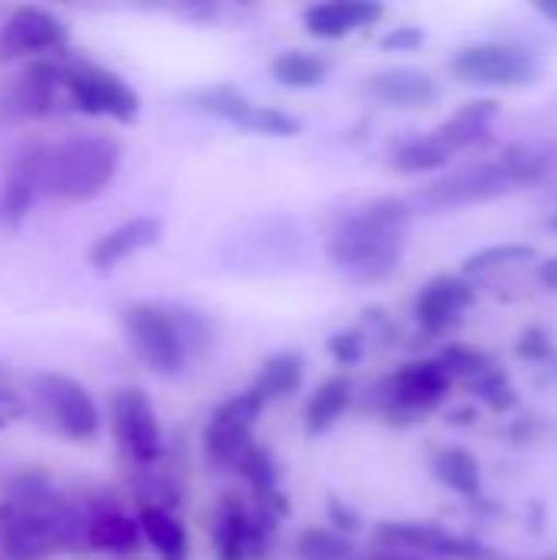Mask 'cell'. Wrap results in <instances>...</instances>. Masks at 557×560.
<instances>
[{
	"mask_svg": "<svg viewBox=\"0 0 557 560\" xmlns=\"http://www.w3.org/2000/svg\"><path fill=\"white\" fill-rule=\"evenodd\" d=\"M36 203H39V194L33 180L16 164H10L7 177L0 180V223H7L10 230H20Z\"/></svg>",
	"mask_w": 557,
	"mask_h": 560,
	"instance_id": "cell-30",
	"label": "cell"
},
{
	"mask_svg": "<svg viewBox=\"0 0 557 560\" xmlns=\"http://www.w3.org/2000/svg\"><path fill=\"white\" fill-rule=\"evenodd\" d=\"M473 394H476L483 404H489V410H496V413H509V410L519 404V397H515V390H512V381H509V374H506L499 364L489 368L483 377L473 381Z\"/></svg>",
	"mask_w": 557,
	"mask_h": 560,
	"instance_id": "cell-35",
	"label": "cell"
},
{
	"mask_svg": "<svg viewBox=\"0 0 557 560\" xmlns=\"http://www.w3.org/2000/svg\"><path fill=\"white\" fill-rule=\"evenodd\" d=\"M499 112H502V105H499L496 98H473V102L460 105V108H456L440 128H433V131H437V138L450 148V154L456 158L460 151H469V148H476V144H483V141L489 138V131H492Z\"/></svg>",
	"mask_w": 557,
	"mask_h": 560,
	"instance_id": "cell-23",
	"label": "cell"
},
{
	"mask_svg": "<svg viewBox=\"0 0 557 560\" xmlns=\"http://www.w3.org/2000/svg\"><path fill=\"white\" fill-rule=\"evenodd\" d=\"M295 558L299 560H361V551L351 538L332 532V528H302L295 538Z\"/></svg>",
	"mask_w": 557,
	"mask_h": 560,
	"instance_id": "cell-31",
	"label": "cell"
},
{
	"mask_svg": "<svg viewBox=\"0 0 557 560\" xmlns=\"http://www.w3.org/2000/svg\"><path fill=\"white\" fill-rule=\"evenodd\" d=\"M414 203L404 197H374L338 217L328 236V262L355 282H381L397 272L410 240Z\"/></svg>",
	"mask_w": 557,
	"mask_h": 560,
	"instance_id": "cell-3",
	"label": "cell"
},
{
	"mask_svg": "<svg viewBox=\"0 0 557 560\" xmlns=\"http://www.w3.org/2000/svg\"><path fill=\"white\" fill-rule=\"evenodd\" d=\"M535 13H542L545 20L557 23V0H538V3H535Z\"/></svg>",
	"mask_w": 557,
	"mask_h": 560,
	"instance_id": "cell-42",
	"label": "cell"
},
{
	"mask_svg": "<svg viewBox=\"0 0 557 560\" xmlns=\"http://www.w3.org/2000/svg\"><path fill=\"white\" fill-rule=\"evenodd\" d=\"M364 95L387 108H430L440 98V82L420 66H387L364 79Z\"/></svg>",
	"mask_w": 557,
	"mask_h": 560,
	"instance_id": "cell-17",
	"label": "cell"
},
{
	"mask_svg": "<svg viewBox=\"0 0 557 560\" xmlns=\"http://www.w3.org/2000/svg\"><path fill=\"white\" fill-rule=\"evenodd\" d=\"M82 545L95 555L128 558L141 548V528L131 512L118 502H89L82 515Z\"/></svg>",
	"mask_w": 557,
	"mask_h": 560,
	"instance_id": "cell-16",
	"label": "cell"
},
{
	"mask_svg": "<svg viewBox=\"0 0 557 560\" xmlns=\"http://www.w3.org/2000/svg\"><path fill=\"white\" fill-rule=\"evenodd\" d=\"M355 404V381L348 374H332L325 377L305 400V410H302V427H305V436L318 440L325 433H332L341 417L348 413V407Z\"/></svg>",
	"mask_w": 557,
	"mask_h": 560,
	"instance_id": "cell-22",
	"label": "cell"
},
{
	"mask_svg": "<svg viewBox=\"0 0 557 560\" xmlns=\"http://www.w3.org/2000/svg\"><path fill=\"white\" fill-rule=\"evenodd\" d=\"M240 131L246 135H263V138H295L302 135V121L282 108H272V105H259L253 102L240 121Z\"/></svg>",
	"mask_w": 557,
	"mask_h": 560,
	"instance_id": "cell-33",
	"label": "cell"
},
{
	"mask_svg": "<svg viewBox=\"0 0 557 560\" xmlns=\"http://www.w3.org/2000/svg\"><path fill=\"white\" fill-rule=\"evenodd\" d=\"M213 560H253V509L240 492H223L210 518Z\"/></svg>",
	"mask_w": 557,
	"mask_h": 560,
	"instance_id": "cell-20",
	"label": "cell"
},
{
	"mask_svg": "<svg viewBox=\"0 0 557 560\" xmlns=\"http://www.w3.org/2000/svg\"><path fill=\"white\" fill-rule=\"evenodd\" d=\"M328 525H332V532H338L345 538H355L364 522L345 499H328Z\"/></svg>",
	"mask_w": 557,
	"mask_h": 560,
	"instance_id": "cell-39",
	"label": "cell"
},
{
	"mask_svg": "<svg viewBox=\"0 0 557 560\" xmlns=\"http://www.w3.org/2000/svg\"><path fill=\"white\" fill-rule=\"evenodd\" d=\"M26 413V400L13 390H0V430Z\"/></svg>",
	"mask_w": 557,
	"mask_h": 560,
	"instance_id": "cell-40",
	"label": "cell"
},
{
	"mask_svg": "<svg viewBox=\"0 0 557 560\" xmlns=\"http://www.w3.org/2000/svg\"><path fill=\"white\" fill-rule=\"evenodd\" d=\"M128 351L158 377H177L190 364L171 302H128L118 312Z\"/></svg>",
	"mask_w": 557,
	"mask_h": 560,
	"instance_id": "cell-7",
	"label": "cell"
},
{
	"mask_svg": "<svg viewBox=\"0 0 557 560\" xmlns=\"http://www.w3.org/2000/svg\"><path fill=\"white\" fill-rule=\"evenodd\" d=\"M374 548L440 560H509L502 551L433 522H381L374 528Z\"/></svg>",
	"mask_w": 557,
	"mask_h": 560,
	"instance_id": "cell-13",
	"label": "cell"
},
{
	"mask_svg": "<svg viewBox=\"0 0 557 560\" xmlns=\"http://www.w3.org/2000/svg\"><path fill=\"white\" fill-rule=\"evenodd\" d=\"M72 30L69 23L39 3L13 7L0 23V66L69 56Z\"/></svg>",
	"mask_w": 557,
	"mask_h": 560,
	"instance_id": "cell-11",
	"label": "cell"
},
{
	"mask_svg": "<svg viewBox=\"0 0 557 560\" xmlns=\"http://www.w3.org/2000/svg\"><path fill=\"white\" fill-rule=\"evenodd\" d=\"M13 164L33 180L39 200L89 203L115 184L125 164V144L115 135L79 131L30 144L13 158Z\"/></svg>",
	"mask_w": 557,
	"mask_h": 560,
	"instance_id": "cell-2",
	"label": "cell"
},
{
	"mask_svg": "<svg viewBox=\"0 0 557 560\" xmlns=\"http://www.w3.org/2000/svg\"><path fill=\"white\" fill-rule=\"evenodd\" d=\"M62 95L72 105V112L85 118H108L115 125H135L141 112V95L112 69L82 59V56H62Z\"/></svg>",
	"mask_w": 557,
	"mask_h": 560,
	"instance_id": "cell-5",
	"label": "cell"
},
{
	"mask_svg": "<svg viewBox=\"0 0 557 560\" xmlns=\"http://www.w3.org/2000/svg\"><path fill=\"white\" fill-rule=\"evenodd\" d=\"M161 236H164V223H161L158 217H151V213H138V217H131V220H125V223L105 230V233L89 246V266H92V272L108 276V272H115L125 259H131V256H138V253L158 246Z\"/></svg>",
	"mask_w": 557,
	"mask_h": 560,
	"instance_id": "cell-18",
	"label": "cell"
},
{
	"mask_svg": "<svg viewBox=\"0 0 557 560\" xmlns=\"http://www.w3.org/2000/svg\"><path fill=\"white\" fill-rule=\"evenodd\" d=\"M450 387L453 377L437 358L407 361L378 384L374 407L387 417V423H417L420 417L443 407Z\"/></svg>",
	"mask_w": 557,
	"mask_h": 560,
	"instance_id": "cell-9",
	"label": "cell"
},
{
	"mask_svg": "<svg viewBox=\"0 0 557 560\" xmlns=\"http://www.w3.org/2000/svg\"><path fill=\"white\" fill-rule=\"evenodd\" d=\"M302 384H305V354L302 351H279L259 364L250 390L269 407L276 400H289L292 394H299Z\"/></svg>",
	"mask_w": 557,
	"mask_h": 560,
	"instance_id": "cell-24",
	"label": "cell"
},
{
	"mask_svg": "<svg viewBox=\"0 0 557 560\" xmlns=\"http://www.w3.org/2000/svg\"><path fill=\"white\" fill-rule=\"evenodd\" d=\"M171 312H174L181 341H184V348H187V358H190V361L207 358L210 348H213V341H217L213 322H210L200 308H190V305H181V302H171Z\"/></svg>",
	"mask_w": 557,
	"mask_h": 560,
	"instance_id": "cell-32",
	"label": "cell"
},
{
	"mask_svg": "<svg viewBox=\"0 0 557 560\" xmlns=\"http://www.w3.org/2000/svg\"><path fill=\"white\" fill-rule=\"evenodd\" d=\"M269 75L292 92L318 89L332 75V59L315 49H282L269 59Z\"/></svg>",
	"mask_w": 557,
	"mask_h": 560,
	"instance_id": "cell-27",
	"label": "cell"
},
{
	"mask_svg": "<svg viewBox=\"0 0 557 560\" xmlns=\"http://www.w3.org/2000/svg\"><path fill=\"white\" fill-rule=\"evenodd\" d=\"M138 528H141V541L151 545V551L158 560H190V535L187 525L158 505H141L138 509Z\"/></svg>",
	"mask_w": 557,
	"mask_h": 560,
	"instance_id": "cell-25",
	"label": "cell"
},
{
	"mask_svg": "<svg viewBox=\"0 0 557 560\" xmlns=\"http://www.w3.org/2000/svg\"><path fill=\"white\" fill-rule=\"evenodd\" d=\"M535 256H538V249L532 243H492V246H483V249L469 253L463 259L460 276L463 279H479V276H489V272H499V269H509V266H519V262H532Z\"/></svg>",
	"mask_w": 557,
	"mask_h": 560,
	"instance_id": "cell-29",
	"label": "cell"
},
{
	"mask_svg": "<svg viewBox=\"0 0 557 560\" xmlns=\"http://www.w3.org/2000/svg\"><path fill=\"white\" fill-rule=\"evenodd\" d=\"M328 358L338 364V368H355L364 361L368 354V335L361 328H341L328 338Z\"/></svg>",
	"mask_w": 557,
	"mask_h": 560,
	"instance_id": "cell-36",
	"label": "cell"
},
{
	"mask_svg": "<svg viewBox=\"0 0 557 560\" xmlns=\"http://www.w3.org/2000/svg\"><path fill=\"white\" fill-rule=\"evenodd\" d=\"M450 161H453V154H450V148L437 138V131L404 138V141H401V144H394V148H391V154H387L391 171L407 174V177L433 174V171L446 167Z\"/></svg>",
	"mask_w": 557,
	"mask_h": 560,
	"instance_id": "cell-28",
	"label": "cell"
},
{
	"mask_svg": "<svg viewBox=\"0 0 557 560\" xmlns=\"http://www.w3.org/2000/svg\"><path fill=\"white\" fill-rule=\"evenodd\" d=\"M557 171V148L542 141H519L486 161H473L417 194L420 210H456L499 200L548 180Z\"/></svg>",
	"mask_w": 557,
	"mask_h": 560,
	"instance_id": "cell-4",
	"label": "cell"
},
{
	"mask_svg": "<svg viewBox=\"0 0 557 560\" xmlns=\"http://www.w3.org/2000/svg\"><path fill=\"white\" fill-rule=\"evenodd\" d=\"M450 75L476 89H525L542 79V62L522 43L483 39L450 56Z\"/></svg>",
	"mask_w": 557,
	"mask_h": 560,
	"instance_id": "cell-8",
	"label": "cell"
},
{
	"mask_svg": "<svg viewBox=\"0 0 557 560\" xmlns=\"http://www.w3.org/2000/svg\"><path fill=\"white\" fill-rule=\"evenodd\" d=\"M437 361L446 368V374H450V377H466L469 384H473L476 377H483L489 368H496V361H492L486 351L469 348V345H450V348H443V351H440V358H437Z\"/></svg>",
	"mask_w": 557,
	"mask_h": 560,
	"instance_id": "cell-34",
	"label": "cell"
},
{
	"mask_svg": "<svg viewBox=\"0 0 557 560\" xmlns=\"http://www.w3.org/2000/svg\"><path fill=\"white\" fill-rule=\"evenodd\" d=\"M473 302H476V289L469 285V279L443 272L420 285V292L414 295L410 315L423 335L437 338V335H446L450 328H456L466 318V312L473 308Z\"/></svg>",
	"mask_w": 557,
	"mask_h": 560,
	"instance_id": "cell-15",
	"label": "cell"
},
{
	"mask_svg": "<svg viewBox=\"0 0 557 560\" xmlns=\"http://www.w3.org/2000/svg\"><path fill=\"white\" fill-rule=\"evenodd\" d=\"M538 282L557 292V256H548L545 262H538Z\"/></svg>",
	"mask_w": 557,
	"mask_h": 560,
	"instance_id": "cell-41",
	"label": "cell"
},
{
	"mask_svg": "<svg viewBox=\"0 0 557 560\" xmlns=\"http://www.w3.org/2000/svg\"><path fill=\"white\" fill-rule=\"evenodd\" d=\"M515 354L529 364H548L555 358V341L542 325H529L519 338H515Z\"/></svg>",
	"mask_w": 557,
	"mask_h": 560,
	"instance_id": "cell-37",
	"label": "cell"
},
{
	"mask_svg": "<svg viewBox=\"0 0 557 560\" xmlns=\"http://www.w3.org/2000/svg\"><path fill=\"white\" fill-rule=\"evenodd\" d=\"M538 560H557V551L555 555H545V558H538Z\"/></svg>",
	"mask_w": 557,
	"mask_h": 560,
	"instance_id": "cell-44",
	"label": "cell"
},
{
	"mask_svg": "<svg viewBox=\"0 0 557 560\" xmlns=\"http://www.w3.org/2000/svg\"><path fill=\"white\" fill-rule=\"evenodd\" d=\"M30 407L36 417L69 443H89L102 433V410L89 387L59 371H39L30 377Z\"/></svg>",
	"mask_w": 557,
	"mask_h": 560,
	"instance_id": "cell-6",
	"label": "cell"
},
{
	"mask_svg": "<svg viewBox=\"0 0 557 560\" xmlns=\"http://www.w3.org/2000/svg\"><path fill=\"white\" fill-rule=\"evenodd\" d=\"M236 472L243 476L256 509L276 515V518H286L289 515V499L282 492V466L276 459V453L263 443H256L236 466Z\"/></svg>",
	"mask_w": 557,
	"mask_h": 560,
	"instance_id": "cell-21",
	"label": "cell"
},
{
	"mask_svg": "<svg viewBox=\"0 0 557 560\" xmlns=\"http://www.w3.org/2000/svg\"><path fill=\"white\" fill-rule=\"evenodd\" d=\"M384 13H387V7L378 0H322V3H309L302 10V26L315 39L338 43V39H348V36L381 23Z\"/></svg>",
	"mask_w": 557,
	"mask_h": 560,
	"instance_id": "cell-19",
	"label": "cell"
},
{
	"mask_svg": "<svg viewBox=\"0 0 557 560\" xmlns=\"http://www.w3.org/2000/svg\"><path fill=\"white\" fill-rule=\"evenodd\" d=\"M108 430L121 456L138 466L151 469L164 459V430L151 397L141 387H118L108 400Z\"/></svg>",
	"mask_w": 557,
	"mask_h": 560,
	"instance_id": "cell-10",
	"label": "cell"
},
{
	"mask_svg": "<svg viewBox=\"0 0 557 560\" xmlns=\"http://www.w3.org/2000/svg\"><path fill=\"white\" fill-rule=\"evenodd\" d=\"M59 72H62V56L26 62L3 92V115L13 121L49 118L59 108V95H62Z\"/></svg>",
	"mask_w": 557,
	"mask_h": 560,
	"instance_id": "cell-14",
	"label": "cell"
},
{
	"mask_svg": "<svg viewBox=\"0 0 557 560\" xmlns=\"http://www.w3.org/2000/svg\"><path fill=\"white\" fill-rule=\"evenodd\" d=\"M263 410H266V404L250 387L227 397L223 404H217V410L207 417L204 433H200L207 463L217 469L236 472L240 459L256 446V427H259Z\"/></svg>",
	"mask_w": 557,
	"mask_h": 560,
	"instance_id": "cell-12",
	"label": "cell"
},
{
	"mask_svg": "<svg viewBox=\"0 0 557 560\" xmlns=\"http://www.w3.org/2000/svg\"><path fill=\"white\" fill-rule=\"evenodd\" d=\"M430 472L440 486H446L460 499H469V502L483 499V466L469 450H463V446L437 450L430 459Z\"/></svg>",
	"mask_w": 557,
	"mask_h": 560,
	"instance_id": "cell-26",
	"label": "cell"
},
{
	"mask_svg": "<svg viewBox=\"0 0 557 560\" xmlns=\"http://www.w3.org/2000/svg\"><path fill=\"white\" fill-rule=\"evenodd\" d=\"M82 545V512L39 469L16 472L0 499V558L49 560Z\"/></svg>",
	"mask_w": 557,
	"mask_h": 560,
	"instance_id": "cell-1",
	"label": "cell"
},
{
	"mask_svg": "<svg viewBox=\"0 0 557 560\" xmlns=\"http://www.w3.org/2000/svg\"><path fill=\"white\" fill-rule=\"evenodd\" d=\"M423 30L420 26H414V23H404V26H391L384 36H381V49H387V52H414V49H420L423 46Z\"/></svg>",
	"mask_w": 557,
	"mask_h": 560,
	"instance_id": "cell-38",
	"label": "cell"
},
{
	"mask_svg": "<svg viewBox=\"0 0 557 560\" xmlns=\"http://www.w3.org/2000/svg\"><path fill=\"white\" fill-rule=\"evenodd\" d=\"M548 230H555L557 233V213H552V217H548Z\"/></svg>",
	"mask_w": 557,
	"mask_h": 560,
	"instance_id": "cell-43",
	"label": "cell"
}]
</instances>
